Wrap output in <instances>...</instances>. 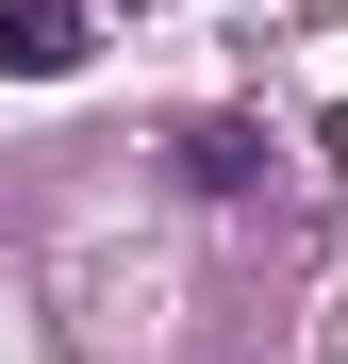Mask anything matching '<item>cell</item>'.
Masks as SVG:
<instances>
[{
  "mask_svg": "<svg viewBox=\"0 0 348 364\" xmlns=\"http://www.w3.org/2000/svg\"><path fill=\"white\" fill-rule=\"evenodd\" d=\"M0 67H17V83L83 67V0H0Z\"/></svg>",
  "mask_w": 348,
  "mask_h": 364,
  "instance_id": "obj_2",
  "label": "cell"
},
{
  "mask_svg": "<svg viewBox=\"0 0 348 364\" xmlns=\"http://www.w3.org/2000/svg\"><path fill=\"white\" fill-rule=\"evenodd\" d=\"M166 166H183L199 199H265V182H282V149H265V116H183V133H166Z\"/></svg>",
  "mask_w": 348,
  "mask_h": 364,
  "instance_id": "obj_1",
  "label": "cell"
}]
</instances>
